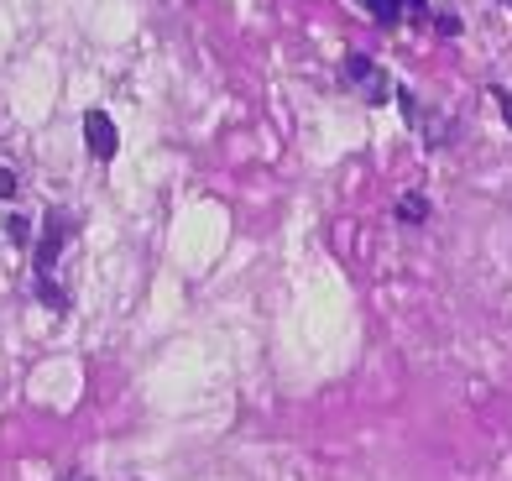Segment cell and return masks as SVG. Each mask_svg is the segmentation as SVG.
<instances>
[{
  "mask_svg": "<svg viewBox=\"0 0 512 481\" xmlns=\"http://www.w3.org/2000/svg\"><path fill=\"white\" fill-rule=\"evenodd\" d=\"M68 241H74V215H68V210H48V215H42V241H37L32 272H37V299L48 309H58V314L74 309L68 288H58V257H63Z\"/></svg>",
  "mask_w": 512,
  "mask_h": 481,
  "instance_id": "obj_1",
  "label": "cell"
},
{
  "mask_svg": "<svg viewBox=\"0 0 512 481\" xmlns=\"http://www.w3.org/2000/svg\"><path fill=\"white\" fill-rule=\"evenodd\" d=\"M345 79H351V84L361 89V95H366L371 105H382V100L392 95V79H387V74H382V68L371 63V58H361V53L345 58Z\"/></svg>",
  "mask_w": 512,
  "mask_h": 481,
  "instance_id": "obj_2",
  "label": "cell"
},
{
  "mask_svg": "<svg viewBox=\"0 0 512 481\" xmlns=\"http://www.w3.org/2000/svg\"><path fill=\"white\" fill-rule=\"evenodd\" d=\"M84 142L95 152V163H110L115 147H121V131H115L110 110H84Z\"/></svg>",
  "mask_w": 512,
  "mask_h": 481,
  "instance_id": "obj_3",
  "label": "cell"
},
{
  "mask_svg": "<svg viewBox=\"0 0 512 481\" xmlns=\"http://www.w3.org/2000/svg\"><path fill=\"white\" fill-rule=\"evenodd\" d=\"M377 16V27H398L403 16H429V0H361Z\"/></svg>",
  "mask_w": 512,
  "mask_h": 481,
  "instance_id": "obj_4",
  "label": "cell"
},
{
  "mask_svg": "<svg viewBox=\"0 0 512 481\" xmlns=\"http://www.w3.org/2000/svg\"><path fill=\"white\" fill-rule=\"evenodd\" d=\"M398 220H408V225L429 220V199H424V194H403V199H398Z\"/></svg>",
  "mask_w": 512,
  "mask_h": 481,
  "instance_id": "obj_5",
  "label": "cell"
},
{
  "mask_svg": "<svg viewBox=\"0 0 512 481\" xmlns=\"http://www.w3.org/2000/svg\"><path fill=\"white\" fill-rule=\"evenodd\" d=\"M6 241H11V246H27V241H32L27 215H11V220H6Z\"/></svg>",
  "mask_w": 512,
  "mask_h": 481,
  "instance_id": "obj_6",
  "label": "cell"
},
{
  "mask_svg": "<svg viewBox=\"0 0 512 481\" xmlns=\"http://www.w3.org/2000/svg\"><path fill=\"white\" fill-rule=\"evenodd\" d=\"M492 100H497V110H502V121H507V131H512V95H507V89L497 84V89H492Z\"/></svg>",
  "mask_w": 512,
  "mask_h": 481,
  "instance_id": "obj_7",
  "label": "cell"
},
{
  "mask_svg": "<svg viewBox=\"0 0 512 481\" xmlns=\"http://www.w3.org/2000/svg\"><path fill=\"white\" fill-rule=\"evenodd\" d=\"M21 189H16V173L11 168H0V199H16Z\"/></svg>",
  "mask_w": 512,
  "mask_h": 481,
  "instance_id": "obj_8",
  "label": "cell"
},
{
  "mask_svg": "<svg viewBox=\"0 0 512 481\" xmlns=\"http://www.w3.org/2000/svg\"><path fill=\"white\" fill-rule=\"evenodd\" d=\"M434 21H439V32H445V37H460V16L445 11V16H434Z\"/></svg>",
  "mask_w": 512,
  "mask_h": 481,
  "instance_id": "obj_9",
  "label": "cell"
},
{
  "mask_svg": "<svg viewBox=\"0 0 512 481\" xmlns=\"http://www.w3.org/2000/svg\"><path fill=\"white\" fill-rule=\"evenodd\" d=\"M63 481H95V476H84V471H74V476H63Z\"/></svg>",
  "mask_w": 512,
  "mask_h": 481,
  "instance_id": "obj_10",
  "label": "cell"
}]
</instances>
